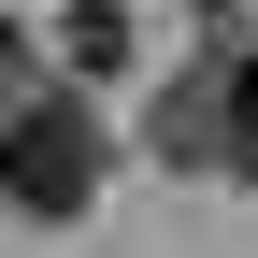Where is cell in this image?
<instances>
[{"instance_id": "cell-1", "label": "cell", "mask_w": 258, "mask_h": 258, "mask_svg": "<svg viewBox=\"0 0 258 258\" xmlns=\"http://www.w3.org/2000/svg\"><path fill=\"white\" fill-rule=\"evenodd\" d=\"M101 172H115V144H101V115H86V86H15V101H0V201L15 215L72 230V215L101 201Z\"/></svg>"}, {"instance_id": "cell-2", "label": "cell", "mask_w": 258, "mask_h": 258, "mask_svg": "<svg viewBox=\"0 0 258 258\" xmlns=\"http://www.w3.org/2000/svg\"><path fill=\"white\" fill-rule=\"evenodd\" d=\"M215 172L258 186V43H215Z\"/></svg>"}, {"instance_id": "cell-3", "label": "cell", "mask_w": 258, "mask_h": 258, "mask_svg": "<svg viewBox=\"0 0 258 258\" xmlns=\"http://www.w3.org/2000/svg\"><path fill=\"white\" fill-rule=\"evenodd\" d=\"M158 158H172V172H215V57L158 86Z\"/></svg>"}, {"instance_id": "cell-4", "label": "cell", "mask_w": 258, "mask_h": 258, "mask_svg": "<svg viewBox=\"0 0 258 258\" xmlns=\"http://www.w3.org/2000/svg\"><path fill=\"white\" fill-rule=\"evenodd\" d=\"M57 57H72V86L129 72V0H57Z\"/></svg>"}, {"instance_id": "cell-5", "label": "cell", "mask_w": 258, "mask_h": 258, "mask_svg": "<svg viewBox=\"0 0 258 258\" xmlns=\"http://www.w3.org/2000/svg\"><path fill=\"white\" fill-rule=\"evenodd\" d=\"M15 57H29V29H15V15H0V101H15Z\"/></svg>"}]
</instances>
